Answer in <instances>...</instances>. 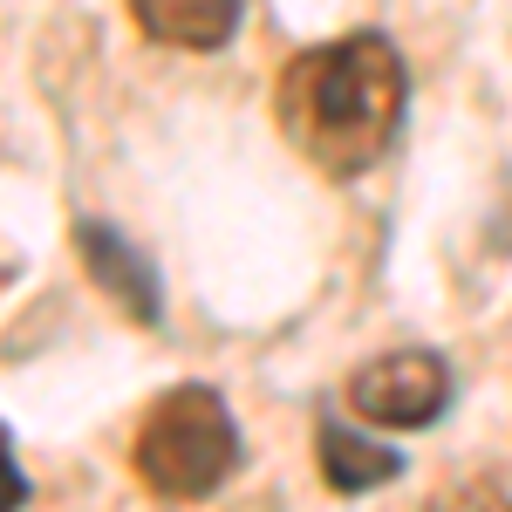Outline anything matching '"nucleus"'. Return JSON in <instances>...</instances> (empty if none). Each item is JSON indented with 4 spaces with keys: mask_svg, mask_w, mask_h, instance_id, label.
<instances>
[{
    "mask_svg": "<svg viewBox=\"0 0 512 512\" xmlns=\"http://www.w3.org/2000/svg\"><path fill=\"white\" fill-rule=\"evenodd\" d=\"M403 55L390 35H342L301 48L280 76V130L328 178H355L390 151L403 123Z\"/></svg>",
    "mask_w": 512,
    "mask_h": 512,
    "instance_id": "f257e3e1",
    "label": "nucleus"
},
{
    "mask_svg": "<svg viewBox=\"0 0 512 512\" xmlns=\"http://www.w3.org/2000/svg\"><path fill=\"white\" fill-rule=\"evenodd\" d=\"M130 465L137 478L158 492V499H205L239 472V424L226 410V396L205 390V383H178L164 390L130 444Z\"/></svg>",
    "mask_w": 512,
    "mask_h": 512,
    "instance_id": "f03ea898",
    "label": "nucleus"
},
{
    "mask_svg": "<svg viewBox=\"0 0 512 512\" xmlns=\"http://www.w3.org/2000/svg\"><path fill=\"white\" fill-rule=\"evenodd\" d=\"M451 403V369L431 349H390L349 376V410L383 431H417Z\"/></svg>",
    "mask_w": 512,
    "mask_h": 512,
    "instance_id": "7ed1b4c3",
    "label": "nucleus"
},
{
    "mask_svg": "<svg viewBox=\"0 0 512 512\" xmlns=\"http://www.w3.org/2000/svg\"><path fill=\"white\" fill-rule=\"evenodd\" d=\"M76 246H82V260H89V274H96V287L117 294L123 315L158 321V274H151V260H144L110 219H76Z\"/></svg>",
    "mask_w": 512,
    "mask_h": 512,
    "instance_id": "20e7f679",
    "label": "nucleus"
},
{
    "mask_svg": "<svg viewBox=\"0 0 512 512\" xmlns=\"http://www.w3.org/2000/svg\"><path fill=\"white\" fill-rule=\"evenodd\" d=\"M130 21L164 48H226L239 28V0H130Z\"/></svg>",
    "mask_w": 512,
    "mask_h": 512,
    "instance_id": "39448f33",
    "label": "nucleus"
},
{
    "mask_svg": "<svg viewBox=\"0 0 512 512\" xmlns=\"http://www.w3.org/2000/svg\"><path fill=\"white\" fill-rule=\"evenodd\" d=\"M315 458H321L328 492H369V485H383V478L403 472V458H396L390 444H369V437H355L349 424H335V417L315 424Z\"/></svg>",
    "mask_w": 512,
    "mask_h": 512,
    "instance_id": "423d86ee",
    "label": "nucleus"
},
{
    "mask_svg": "<svg viewBox=\"0 0 512 512\" xmlns=\"http://www.w3.org/2000/svg\"><path fill=\"white\" fill-rule=\"evenodd\" d=\"M431 512H512V478L506 472H465L431 499Z\"/></svg>",
    "mask_w": 512,
    "mask_h": 512,
    "instance_id": "0eeeda50",
    "label": "nucleus"
},
{
    "mask_svg": "<svg viewBox=\"0 0 512 512\" xmlns=\"http://www.w3.org/2000/svg\"><path fill=\"white\" fill-rule=\"evenodd\" d=\"M21 499H28V478H21L14 444H7V431H0V512H21Z\"/></svg>",
    "mask_w": 512,
    "mask_h": 512,
    "instance_id": "6e6552de",
    "label": "nucleus"
}]
</instances>
